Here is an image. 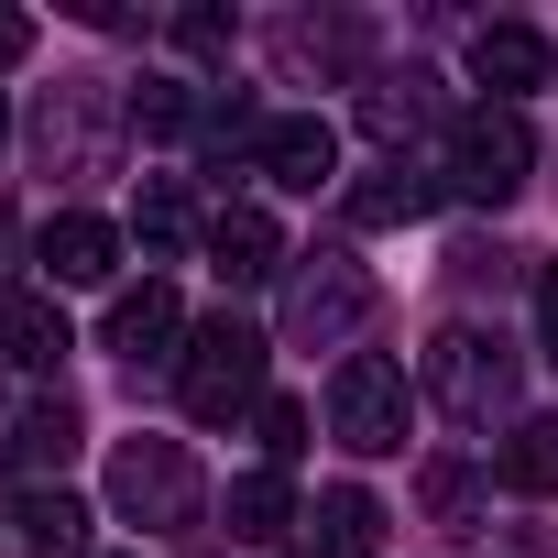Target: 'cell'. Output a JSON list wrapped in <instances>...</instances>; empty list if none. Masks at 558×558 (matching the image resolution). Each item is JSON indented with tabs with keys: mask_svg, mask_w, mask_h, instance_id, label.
Returning a JSON list of instances; mask_svg holds the SVG:
<instances>
[{
	"mask_svg": "<svg viewBox=\"0 0 558 558\" xmlns=\"http://www.w3.org/2000/svg\"><path fill=\"white\" fill-rule=\"evenodd\" d=\"M219 514H230V536H241V547H274V536L296 525V493H286V471H241Z\"/></svg>",
	"mask_w": 558,
	"mask_h": 558,
	"instance_id": "cell-17",
	"label": "cell"
},
{
	"mask_svg": "<svg viewBox=\"0 0 558 558\" xmlns=\"http://www.w3.org/2000/svg\"><path fill=\"white\" fill-rule=\"evenodd\" d=\"M405 427H416L405 373H395L384 351H351V362H340V384H329V438H340V449H362V460H395V449H405Z\"/></svg>",
	"mask_w": 558,
	"mask_h": 558,
	"instance_id": "cell-2",
	"label": "cell"
},
{
	"mask_svg": "<svg viewBox=\"0 0 558 558\" xmlns=\"http://www.w3.org/2000/svg\"><path fill=\"white\" fill-rule=\"evenodd\" d=\"M88 504L77 493H23V558H88Z\"/></svg>",
	"mask_w": 558,
	"mask_h": 558,
	"instance_id": "cell-18",
	"label": "cell"
},
{
	"mask_svg": "<svg viewBox=\"0 0 558 558\" xmlns=\"http://www.w3.org/2000/svg\"><path fill=\"white\" fill-rule=\"evenodd\" d=\"M471 77L514 110V88H536V77H547V45H536L525 23H482V34H471Z\"/></svg>",
	"mask_w": 558,
	"mask_h": 558,
	"instance_id": "cell-14",
	"label": "cell"
},
{
	"mask_svg": "<svg viewBox=\"0 0 558 558\" xmlns=\"http://www.w3.org/2000/svg\"><path fill=\"white\" fill-rule=\"evenodd\" d=\"M175 340H186V307H175L165 274H143V286L110 296V351H121L132 373H143V362H175Z\"/></svg>",
	"mask_w": 558,
	"mask_h": 558,
	"instance_id": "cell-7",
	"label": "cell"
},
{
	"mask_svg": "<svg viewBox=\"0 0 558 558\" xmlns=\"http://www.w3.org/2000/svg\"><path fill=\"white\" fill-rule=\"evenodd\" d=\"M427 504L460 525V514H471V471H460V460H438V471H427Z\"/></svg>",
	"mask_w": 558,
	"mask_h": 558,
	"instance_id": "cell-24",
	"label": "cell"
},
{
	"mask_svg": "<svg viewBox=\"0 0 558 558\" xmlns=\"http://www.w3.org/2000/svg\"><path fill=\"white\" fill-rule=\"evenodd\" d=\"M525 165H536V132H525V110L482 99V110H460V121H449V186H460V197L504 208V197L525 186Z\"/></svg>",
	"mask_w": 558,
	"mask_h": 558,
	"instance_id": "cell-3",
	"label": "cell"
},
{
	"mask_svg": "<svg viewBox=\"0 0 558 558\" xmlns=\"http://www.w3.org/2000/svg\"><path fill=\"white\" fill-rule=\"evenodd\" d=\"M110 504L143 514V525H186L197 514V460L175 438H121L110 449Z\"/></svg>",
	"mask_w": 558,
	"mask_h": 558,
	"instance_id": "cell-6",
	"label": "cell"
},
{
	"mask_svg": "<svg viewBox=\"0 0 558 558\" xmlns=\"http://www.w3.org/2000/svg\"><path fill=\"white\" fill-rule=\"evenodd\" d=\"M362 121H373V143H416V132H438V77L427 66H384L373 88H362Z\"/></svg>",
	"mask_w": 558,
	"mask_h": 558,
	"instance_id": "cell-10",
	"label": "cell"
},
{
	"mask_svg": "<svg viewBox=\"0 0 558 558\" xmlns=\"http://www.w3.org/2000/svg\"><path fill=\"white\" fill-rule=\"evenodd\" d=\"M132 230H143V252H154V263H175V252H186V186H175V175H154V186L132 197Z\"/></svg>",
	"mask_w": 558,
	"mask_h": 558,
	"instance_id": "cell-21",
	"label": "cell"
},
{
	"mask_svg": "<svg viewBox=\"0 0 558 558\" xmlns=\"http://www.w3.org/2000/svg\"><path fill=\"white\" fill-rule=\"evenodd\" d=\"M175 45H186V56H230V12H186Z\"/></svg>",
	"mask_w": 558,
	"mask_h": 558,
	"instance_id": "cell-23",
	"label": "cell"
},
{
	"mask_svg": "<svg viewBox=\"0 0 558 558\" xmlns=\"http://www.w3.org/2000/svg\"><path fill=\"white\" fill-rule=\"evenodd\" d=\"M175 395H186L197 427H230V416L263 395V329H252V318H208V329H186V351H175Z\"/></svg>",
	"mask_w": 558,
	"mask_h": 558,
	"instance_id": "cell-1",
	"label": "cell"
},
{
	"mask_svg": "<svg viewBox=\"0 0 558 558\" xmlns=\"http://www.w3.org/2000/svg\"><path fill=\"white\" fill-rule=\"evenodd\" d=\"M493 471H504V493H536V504H547V493H558V416H525Z\"/></svg>",
	"mask_w": 558,
	"mask_h": 558,
	"instance_id": "cell-19",
	"label": "cell"
},
{
	"mask_svg": "<svg viewBox=\"0 0 558 558\" xmlns=\"http://www.w3.org/2000/svg\"><path fill=\"white\" fill-rule=\"evenodd\" d=\"M427 395H438L460 427H482V416H504V405H514V351H504V340H482V329H449V340L427 351Z\"/></svg>",
	"mask_w": 558,
	"mask_h": 558,
	"instance_id": "cell-5",
	"label": "cell"
},
{
	"mask_svg": "<svg viewBox=\"0 0 558 558\" xmlns=\"http://www.w3.org/2000/svg\"><path fill=\"white\" fill-rule=\"evenodd\" d=\"M536 329H547V362H558V263L536 274Z\"/></svg>",
	"mask_w": 558,
	"mask_h": 558,
	"instance_id": "cell-26",
	"label": "cell"
},
{
	"mask_svg": "<svg viewBox=\"0 0 558 558\" xmlns=\"http://www.w3.org/2000/svg\"><path fill=\"white\" fill-rule=\"evenodd\" d=\"M34 263H45V286H110V274H121V230L88 219V208H56L45 241H34Z\"/></svg>",
	"mask_w": 558,
	"mask_h": 558,
	"instance_id": "cell-8",
	"label": "cell"
},
{
	"mask_svg": "<svg viewBox=\"0 0 558 558\" xmlns=\"http://www.w3.org/2000/svg\"><path fill=\"white\" fill-rule=\"evenodd\" d=\"M66 351H77V329H66V307H56V296H0V362L56 373Z\"/></svg>",
	"mask_w": 558,
	"mask_h": 558,
	"instance_id": "cell-11",
	"label": "cell"
},
{
	"mask_svg": "<svg viewBox=\"0 0 558 558\" xmlns=\"http://www.w3.org/2000/svg\"><path fill=\"white\" fill-rule=\"evenodd\" d=\"M252 165H263L274 186L318 197V186L340 175V132H329V121H307V110H296V121H263V154H252Z\"/></svg>",
	"mask_w": 558,
	"mask_h": 558,
	"instance_id": "cell-9",
	"label": "cell"
},
{
	"mask_svg": "<svg viewBox=\"0 0 558 558\" xmlns=\"http://www.w3.org/2000/svg\"><path fill=\"white\" fill-rule=\"evenodd\" d=\"M99 143H110V110H99V77L56 88V99H45V165H99Z\"/></svg>",
	"mask_w": 558,
	"mask_h": 558,
	"instance_id": "cell-15",
	"label": "cell"
},
{
	"mask_svg": "<svg viewBox=\"0 0 558 558\" xmlns=\"http://www.w3.org/2000/svg\"><path fill=\"white\" fill-rule=\"evenodd\" d=\"M77 449H88V416H77L66 395H45V405H23V460H34V471H66Z\"/></svg>",
	"mask_w": 558,
	"mask_h": 558,
	"instance_id": "cell-20",
	"label": "cell"
},
{
	"mask_svg": "<svg viewBox=\"0 0 558 558\" xmlns=\"http://www.w3.org/2000/svg\"><path fill=\"white\" fill-rule=\"evenodd\" d=\"M307 525H318V558H373V547L395 536V514H384V504H373L362 482H329Z\"/></svg>",
	"mask_w": 558,
	"mask_h": 558,
	"instance_id": "cell-12",
	"label": "cell"
},
{
	"mask_svg": "<svg viewBox=\"0 0 558 558\" xmlns=\"http://www.w3.org/2000/svg\"><path fill=\"white\" fill-rule=\"evenodd\" d=\"M263 449H274V471L307 460V405H296V395H274V405H263Z\"/></svg>",
	"mask_w": 558,
	"mask_h": 558,
	"instance_id": "cell-22",
	"label": "cell"
},
{
	"mask_svg": "<svg viewBox=\"0 0 558 558\" xmlns=\"http://www.w3.org/2000/svg\"><path fill=\"white\" fill-rule=\"evenodd\" d=\"M0 132H12V110H0Z\"/></svg>",
	"mask_w": 558,
	"mask_h": 558,
	"instance_id": "cell-27",
	"label": "cell"
},
{
	"mask_svg": "<svg viewBox=\"0 0 558 558\" xmlns=\"http://www.w3.org/2000/svg\"><path fill=\"white\" fill-rule=\"evenodd\" d=\"M427 208H438V175H416V165H384V175L351 186V219H362V230H405V219H427Z\"/></svg>",
	"mask_w": 558,
	"mask_h": 558,
	"instance_id": "cell-16",
	"label": "cell"
},
{
	"mask_svg": "<svg viewBox=\"0 0 558 558\" xmlns=\"http://www.w3.org/2000/svg\"><path fill=\"white\" fill-rule=\"evenodd\" d=\"M208 252H219L230 286H263V274H286V230H274L263 208H219V219H208Z\"/></svg>",
	"mask_w": 558,
	"mask_h": 558,
	"instance_id": "cell-13",
	"label": "cell"
},
{
	"mask_svg": "<svg viewBox=\"0 0 558 558\" xmlns=\"http://www.w3.org/2000/svg\"><path fill=\"white\" fill-rule=\"evenodd\" d=\"M34 56V12H0V66H23Z\"/></svg>",
	"mask_w": 558,
	"mask_h": 558,
	"instance_id": "cell-25",
	"label": "cell"
},
{
	"mask_svg": "<svg viewBox=\"0 0 558 558\" xmlns=\"http://www.w3.org/2000/svg\"><path fill=\"white\" fill-rule=\"evenodd\" d=\"M362 318H373V274H362L351 252H307V263L286 274V340H296V351H340Z\"/></svg>",
	"mask_w": 558,
	"mask_h": 558,
	"instance_id": "cell-4",
	"label": "cell"
}]
</instances>
